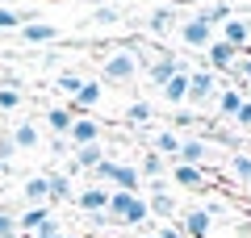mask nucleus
I'll return each mask as SVG.
<instances>
[{
    "mask_svg": "<svg viewBox=\"0 0 251 238\" xmlns=\"http://www.w3.org/2000/svg\"><path fill=\"white\" fill-rule=\"evenodd\" d=\"M109 226H147V217H151V209H147V196L143 192H109Z\"/></svg>",
    "mask_w": 251,
    "mask_h": 238,
    "instance_id": "1",
    "label": "nucleus"
},
{
    "mask_svg": "<svg viewBox=\"0 0 251 238\" xmlns=\"http://www.w3.org/2000/svg\"><path fill=\"white\" fill-rule=\"evenodd\" d=\"M138 54L130 50V46H122V50L105 54V63H100V84H113V88H122V84H134L138 79Z\"/></svg>",
    "mask_w": 251,
    "mask_h": 238,
    "instance_id": "2",
    "label": "nucleus"
},
{
    "mask_svg": "<svg viewBox=\"0 0 251 238\" xmlns=\"http://www.w3.org/2000/svg\"><path fill=\"white\" fill-rule=\"evenodd\" d=\"M214 96H218V75H214V71H205V67L193 71V75H188V100H184V105L197 109V105H209Z\"/></svg>",
    "mask_w": 251,
    "mask_h": 238,
    "instance_id": "3",
    "label": "nucleus"
},
{
    "mask_svg": "<svg viewBox=\"0 0 251 238\" xmlns=\"http://www.w3.org/2000/svg\"><path fill=\"white\" fill-rule=\"evenodd\" d=\"M168 180H172V188H188V192H205L209 188V171L205 167H188V163H172Z\"/></svg>",
    "mask_w": 251,
    "mask_h": 238,
    "instance_id": "4",
    "label": "nucleus"
},
{
    "mask_svg": "<svg viewBox=\"0 0 251 238\" xmlns=\"http://www.w3.org/2000/svg\"><path fill=\"white\" fill-rule=\"evenodd\" d=\"M100 134H105V125H100L92 113H80V117L72 121V134H67V146H75V150H80V146H92V142H100Z\"/></svg>",
    "mask_w": 251,
    "mask_h": 238,
    "instance_id": "5",
    "label": "nucleus"
},
{
    "mask_svg": "<svg viewBox=\"0 0 251 238\" xmlns=\"http://www.w3.org/2000/svg\"><path fill=\"white\" fill-rule=\"evenodd\" d=\"M239 63V50H234L230 42H222V38H214V42L205 46V71H214V75H230V67Z\"/></svg>",
    "mask_w": 251,
    "mask_h": 238,
    "instance_id": "6",
    "label": "nucleus"
},
{
    "mask_svg": "<svg viewBox=\"0 0 251 238\" xmlns=\"http://www.w3.org/2000/svg\"><path fill=\"white\" fill-rule=\"evenodd\" d=\"M100 100H105V84H100V79H84L80 92L72 96V105H67V109L80 117V113H92V109H100Z\"/></svg>",
    "mask_w": 251,
    "mask_h": 238,
    "instance_id": "7",
    "label": "nucleus"
},
{
    "mask_svg": "<svg viewBox=\"0 0 251 238\" xmlns=\"http://www.w3.org/2000/svg\"><path fill=\"white\" fill-rule=\"evenodd\" d=\"M214 38H218V34H214V25H209V21H201L197 13H193L184 25H180V42H184V46H197V50H205Z\"/></svg>",
    "mask_w": 251,
    "mask_h": 238,
    "instance_id": "8",
    "label": "nucleus"
},
{
    "mask_svg": "<svg viewBox=\"0 0 251 238\" xmlns=\"http://www.w3.org/2000/svg\"><path fill=\"white\" fill-rule=\"evenodd\" d=\"M184 67H188L184 59H176V54H168V50H163L155 63H147V79H151V88H163V84H168V79L176 75V71H184Z\"/></svg>",
    "mask_w": 251,
    "mask_h": 238,
    "instance_id": "9",
    "label": "nucleus"
},
{
    "mask_svg": "<svg viewBox=\"0 0 251 238\" xmlns=\"http://www.w3.org/2000/svg\"><path fill=\"white\" fill-rule=\"evenodd\" d=\"M176 230L184 238H209V230H214V217H209L205 209H184L176 221Z\"/></svg>",
    "mask_w": 251,
    "mask_h": 238,
    "instance_id": "10",
    "label": "nucleus"
},
{
    "mask_svg": "<svg viewBox=\"0 0 251 238\" xmlns=\"http://www.w3.org/2000/svg\"><path fill=\"white\" fill-rule=\"evenodd\" d=\"M17 38L25 46H46V42H59V25H50V21H29V25H21L17 29Z\"/></svg>",
    "mask_w": 251,
    "mask_h": 238,
    "instance_id": "11",
    "label": "nucleus"
},
{
    "mask_svg": "<svg viewBox=\"0 0 251 238\" xmlns=\"http://www.w3.org/2000/svg\"><path fill=\"white\" fill-rule=\"evenodd\" d=\"M75 209L88 217V213H105L109 209V188H100V184H88V188H80L75 192Z\"/></svg>",
    "mask_w": 251,
    "mask_h": 238,
    "instance_id": "12",
    "label": "nucleus"
},
{
    "mask_svg": "<svg viewBox=\"0 0 251 238\" xmlns=\"http://www.w3.org/2000/svg\"><path fill=\"white\" fill-rule=\"evenodd\" d=\"M209 155H214V150H209V142H205V138H180V150H176V159H172V163H188V167H201Z\"/></svg>",
    "mask_w": 251,
    "mask_h": 238,
    "instance_id": "13",
    "label": "nucleus"
},
{
    "mask_svg": "<svg viewBox=\"0 0 251 238\" xmlns=\"http://www.w3.org/2000/svg\"><path fill=\"white\" fill-rule=\"evenodd\" d=\"M34 205H50V184H46V176L21 180V209H34Z\"/></svg>",
    "mask_w": 251,
    "mask_h": 238,
    "instance_id": "14",
    "label": "nucleus"
},
{
    "mask_svg": "<svg viewBox=\"0 0 251 238\" xmlns=\"http://www.w3.org/2000/svg\"><path fill=\"white\" fill-rule=\"evenodd\" d=\"M218 29H222V42H230L234 50H247V42H251V21L247 17H226Z\"/></svg>",
    "mask_w": 251,
    "mask_h": 238,
    "instance_id": "15",
    "label": "nucleus"
},
{
    "mask_svg": "<svg viewBox=\"0 0 251 238\" xmlns=\"http://www.w3.org/2000/svg\"><path fill=\"white\" fill-rule=\"evenodd\" d=\"M176 21H180V13L172 9V4H155L151 17H147V34H151V38H163L168 29H176Z\"/></svg>",
    "mask_w": 251,
    "mask_h": 238,
    "instance_id": "16",
    "label": "nucleus"
},
{
    "mask_svg": "<svg viewBox=\"0 0 251 238\" xmlns=\"http://www.w3.org/2000/svg\"><path fill=\"white\" fill-rule=\"evenodd\" d=\"M188 75H193V71H176V75H172L168 79V84H163V88H159V96L163 100H168V105H176V109H184V100H188Z\"/></svg>",
    "mask_w": 251,
    "mask_h": 238,
    "instance_id": "17",
    "label": "nucleus"
},
{
    "mask_svg": "<svg viewBox=\"0 0 251 238\" xmlns=\"http://www.w3.org/2000/svg\"><path fill=\"white\" fill-rule=\"evenodd\" d=\"M100 159H109V150L100 146V142H92V146H80V150H75V159H72V167H67V176H75V171H92Z\"/></svg>",
    "mask_w": 251,
    "mask_h": 238,
    "instance_id": "18",
    "label": "nucleus"
},
{
    "mask_svg": "<svg viewBox=\"0 0 251 238\" xmlns=\"http://www.w3.org/2000/svg\"><path fill=\"white\" fill-rule=\"evenodd\" d=\"M29 21H38L29 9H17V4H0V34H17L21 25H29Z\"/></svg>",
    "mask_w": 251,
    "mask_h": 238,
    "instance_id": "19",
    "label": "nucleus"
},
{
    "mask_svg": "<svg viewBox=\"0 0 251 238\" xmlns=\"http://www.w3.org/2000/svg\"><path fill=\"white\" fill-rule=\"evenodd\" d=\"M46 130L54 134V138H67V134H72V121H75V113L67 105H54V109H46Z\"/></svg>",
    "mask_w": 251,
    "mask_h": 238,
    "instance_id": "20",
    "label": "nucleus"
},
{
    "mask_svg": "<svg viewBox=\"0 0 251 238\" xmlns=\"http://www.w3.org/2000/svg\"><path fill=\"white\" fill-rule=\"evenodd\" d=\"M113 192H138V188H143V176H138V167L134 163H122V159H117V171H113Z\"/></svg>",
    "mask_w": 251,
    "mask_h": 238,
    "instance_id": "21",
    "label": "nucleus"
},
{
    "mask_svg": "<svg viewBox=\"0 0 251 238\" xmlns=\"http://www.w3.org/2000/svg\"><path fill=\"white\" fill-rule=\"evenodd\" d=\"M46 184H50V209H54V205H63V201H75V184H72L67 171H50Z\"/></svg>",
    "mask_w": 251,
    "mask_h": 238,
    "instance_id": "22",
    "label": "nucleus"
},
{
    "mask_svg": "<svg viewBox=\"0 0 251 238\" xmlns=\"http://www.w3.org/2000/svg\"><path fill=\"white\" fill-rule=\"evenodd\" d=\"M243 88H218V96H214V105H218V117H226V121H234V113L243 109Z\"/></svg>",
    "mask_w": 251,
    "mask_h": 238,
    "instance_id": "23",
    "label": "nucleus"
},
{
    "mask_svg": "<svg viewBox=\"0 0 251 238\" xmlns=\"http://www.w3.org/2000/svg\"><path fill=\"white\" fill-rule=\"evenodd\" d=\"M50 213H54L50 205H34V209H21V217H17V234H21V238H29V234H34V230L42 226L46 217H50Z\"/></svg>",
    "mask_w": 251,
    "mask_h": 238,
    "instance_id": "24",
    "label": "nucleus"
},
{
    "mask_svg": "<svg viewBox=\"0 0 251 238\" xmlns=\"http://www.w3.org/2000/svg\"><path fill=\"white\" fill-rule=\"evenodd\" d=\"M9 138H13V146H17V150H38L42 134H38V121H17Z\"/></svg>",
    "mask_w": 251,
    "mask_h": 238,
    "instance_id": "25",
    "label": "nucleus"
},
{
    "mask_svg": "<svg viewBox=\"0 0 251 238\" xmlns=\"http://www.w3.org/2000/svg\"><path fill=\"white\" fill-rule=\"evenodd\" d=\"M151 150H155V155H163V159L172 163V159H176V150H180V134H176V130H155V134H151Z\"/></svg>",
    "mask_w": 251,
    "mask_h": 238,
    "instance_id": "26",
    "label": "nucleus"
},
{
    "mask_svg": "<svg viewBox=\"0 0 251 238\" xmlns=\"http://www.w3.org/2000/svg\"><path fill=\"white\" fill-rule=\"evenodd\" d=\"M226 167H230V176L239 180V184H247V188H251V155H247V150H230Z\"/></svg>",
    "mask_w": 251,
    "mask_h": 238,
    "instance_id": "27",
    "label": "nucleus"
},
{
    "mask_svg": "<svg viewBox=\"0 0 251 238\" xmlns=\"http://www.w3.org/2000/svg\"><path fill=\"white\" fill-rule=\"evenodd\" d=\"M168 167H172V163H168L163 155L147 150V155H143V163H138V176H151V180H159V176H168Z\"/></svg>",
    "mask_w": 251,
    "mask_h": 238,
    "instance_id": "28",
    "label": "nucleus"
},
{
    "mask_svg": "<svg viewBox=\"0 0 251 238\" xmlns=\"http://www.w3.org/2000/svg\"><path fill=\"white\" fill-rule=\"evenodd\" d=\"M147 209H151L155 217H176V196L172 192H151L147 196Z\"/></svg>",
    "mask_w": 251,
    "mask_h": 238,
    "instance_id": "29",
    "label": "nucleus"
},
{
    "mask_svg": "<svg viewBox=\"0 0 251 238\" xmlns=\"http://www.w3.org/2000/svg\"><path fill=\"white\" fill-rule=\"evenodd\" d=\"M197 17H201V21H209V25L218 29L226 17H234V13H230V4H226V0H214V4H205V9H201Z\"/></svg>",
    "mask_w": 251,
    "mask_h": 238,
    "instance_id": "30",
    "label": "nucleus"
},
{
    "mask_svg": "<svg viewBox=\"0 0 251 238\" xmlns=\"http://www.w3.org/2000/svg\"><path fill=\"white\" fill-rule=\"evenodd\" d=\"M113 171H117V159H113V155H109V159H100L97 167H92V184L109 188V184H113ZM109 192H113V188H109Z\"/></svg>",
    "mask_w": 251,
    "mask_h": 238,
    "instance_id": "31",
    "label": "nucleus"
},
{
    "mask_svg": "<svg viewBox=\"0 0 251 238\" xmlns=\"http://www.w3.org/2000/svg\"><path fill=\"white\" fill-rule=\"evenodd\" d=\"M151 117H155V109L147 105V100H134V105L126 109V125H147Z\"/></svg>",
    "mask_w": 251,
    "mask_h": 238,
    "instance_id": "32",
    "label": "nucleus"
},
{
    "mask_svg": "<svg viewBox=\"0 0 251 238\" xmlns=\"http://www.w3.org/2000/svg\"><path fill=\"white\" fill-rule=\"evenodd\" d=\"M80 84H84V75H75V71H59V75H54V88H59L63 96H75Z\"/></svg>",
    "mask_w": 251,
    "mask_h": 238,
    "instance_id": "33",
    "label": "nucleus"
},
{
    "mask_svg": "<svg viewBox=\"0 0 251 238\" xmlns=\"http://www.w3.org/2000/svg\"><path fill=\"white\" fill-rule=\"evenodd\" d=\"M92 21H97V25H117V21H122V9H117V4H100V9H92Z\"/></svg>",
    "mask_w": 251,
    "mask_h": 238,
    "instance_id": "34",
    "label": "nucleus"
},
{
    "mask_svg": "<svg viewBox=\"0 0 251 238\" xmlns=\"http://www.w3.org/2000/svg\"><path fill=\"white\" fill-rule=\"evenodd\" d=\"M13 109H21V92L0 84V113H13Z\"/></svg>",
    "mask_w": 251,
    "mask_h": 238,
    "instance_id": "35",
    "label": "nucleus"
},
{
    "mask_svg": "<svg viewBox=\"0 0 251 238\" xmlns=\"http://www.w3.org/2000/svg\"><path fill=\"white\" fill-rule=\"evenodd\" d=\"M0 238H17V217L0 209Z\"/></svg>",
    "mask_w": 251,
    "mask_h": 238,
    "instance_id": "36",
    "label": "nucleus"
},
{
    "mask_svg": "<svg viewBox=\"0 0 251 238\" xmlns=\"http://www.w3.org/2000/svg\"><path fill=\"white\" fill-rule=\"evenodd\" d=\"M193 121H197V117H193V113H188V109H176V117H172V130H188V125H193Z\"/></svg>",
    "mask_w": 251,
    "mask_h": 238,
    "instance_id": "37",
    "label": "nucleus"
},
{
    "mask_svg": "<svg viewBox=\"0 0 251 238\" xmlns=\"http://www.w3.org/2000/svg\"><path fill=\"white\" fill-rule=\"evenodd\" d=\"M234 125L239 130H251V100H243V109L234 113Z\"/></svg>",
    "mask_w": 251,
    "mask_h": 238,
    "instance_id": "38",
    "label": "nucleus"
},
{
    "mask_svg": "<svg viewBox=\"0 0 251 238\" xmlns=\"http://www.w3.org/2000/svg\"><path fill=\"white\" fill-rule=\"evenodd\" d=\"M13 155H17V146H13V138H9V134H0V163H9Z\"/></svg>",
    "mask_w": 251,
    "mask_h": 238,
    "instance_id": "39",
    "label": "nucleus"
},
{
    "mask_svg": "<svg viewBox=\"0 0 251 238\" xmlns=\"http://www.w3.org/2000/svg\"><path fill=\"white\" fill-rule=\"evenodd\" d=\"M155 238H184L176 230V221H163V226H155Z\"/></svg>",
    "mask_w": 251,
    "mask_h": 238,
    "instance_id": "40",
    "label": "nucleus"
},
{
    "mask_svg": "<svg viewBox=\"0 0 251 238\" xmlns=\"http://www.w3.org/2000/svg\"><path fill=\"white\" fill-rule=\"evenodd\" d=\"M239 54H251V42H247V50H239Z\"/></svg>",
    "mask_w": 251,
    "mask_h": 238,
    "instance_id": "41",
    "label": "nucleus"
},
{
    "mask_svg": "<svg viewBox=\"0 0 251 238\" xmlns=\"http://www.w3.org/2000/svg\"><path fill=\"white\" fill-rule=\"evenodd\" d=\"M4 167H9V163H0V176H4Z\"/></svg>",
    "mask_w": 251,
    "mask_h": 238,
    "instance_id": "42",
    "label": "nucleus"
},
{
    "mask_svg": "<svg viewBox=\"0 0 251 238\" xmlns=\"http://www.w3.org/2000/svg\"><path fill=\"white\" fill-rule=\"evenodd\" d=\"M143 238H155V230H151V234H143Z\"/></svg>",
    "mask_w": 251,
    "mask_h": 238,
    "instance_id": "43",
    "label": "nucleus"
},
{
    "mask_svg": "<svg viewBox=\"0 0 251 238\" xmlns=\"http://www.w3.org/2000/svg\"><path fill=\"white\" fill-rule=\"evenodd\" d=\"M59 238H75V234H59Z\"/></svg>",
    "mask_w": 251,
    "mask_h": 238,
    "instance_id": "44",
    "label": "nucleus"
},
{
    "mask_svg": "<svg viewBox=\"0 0 251 238\" xmlns=\"http://www.w3.org/2000/svg\"><path fill=\"white\" fill-rule=\"evenodd\" d=\"M155 4H163V0H155Z\"/></svg>",
    "mask_w": 251,
    "mask_h": 238,
    "instance_id": "45",
    "label": "nucleus"
}]
</instances>
